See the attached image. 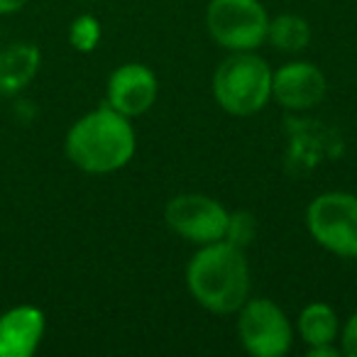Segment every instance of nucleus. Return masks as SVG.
<instances>
[{"instance_id": "obj_1", "label": "nucleus", "mask_w": 357, "mask_h": 357, "mask_svg": "<svg viewBox=\"0 0 357 357\" xmlns=\"http://www.w3.org/2000/svg\"><path fill=\"white\" fill-rule=\"evenodd\" d=\"M137 149V135L123 113L108 103L89 110L64 137L66 159L86 174H113L128 167Z\"/></svg>"}, {"instance_id": "obj_2", "label": "nucleus", "mask_w": 357, "mask_h": 357, "mask_svg": "<svg viewBox=\"0 0 357 357\" xmlns=\"http://www.w3.org/2000/svg\"><path fill=\"white\" fill-rule=\"evenodd\" d=\"M186 287L201 308L233 316L250 298V264L245 250L228 240L201 245L186 264Z\"/></svg>"}, {"instance_id": "obj_3", "label": "nucleus", "mask_w": 357, "mask_h": 357, "mask_svg": "<svg viewBox=\"0 0 357 357\" xmlns=\"http://www.w3.org/2000/svg\"><path fill=\"white\" fill-rule=\"evenodd\" d=\"M213 98L238 118L259 113L272 100V69L255 52H230L213 74Z\"/></svg>"}, {"instance_id": "obj_4", "label": "nucleus", "mask_w": 357, "mask_h": 357, "mask_svg": "<svg viewBox=\"0 0 357 357\" xmlns=\"http://www.w3.org/2000/svg\"><path fill=\"white\" fill-rule=\"evenodd\" d=\"M269 15L259 0H211L206 30L228 52H257L267 42Z\"/></svg>"}, {"instance_id": "obj_5", "label": "nucleus", "mask_w": 357, "mask_h": 357, "mask_svg": "<svg viewBox=\"0 0 357 357\" xmlns=\"http://www.w3.org/2000/svg\"><path fill=\"white\" fill-rule=\"evenodd\" d=\"M306 228L311 238L337 257H357V196L328 191L308 204Z\"/></svg>"}, {"instance_id": "obj_6", "label": "nucleus", "mask_w": 357, "mask_h": 357, "mask_svg": "<svg viewBox=\"0 0 357 357\" xmlns=\"http://www.w3.org/2000/svg\"><path fill=\"white\" fill-rule=\"evenodd\" d=\"M240 345L252 357H284L294 345V326L272 298H248L238 308Z\"/></svg>"}, {"instance_id": "obj_7", "label": "nucleus", "mask_w": 357, "mask_h": 357, "mask_svg": "<svg viewBox=\"0 0 357 357\" xmlns=\"http://www.w3.org/2000/svg\"><path fill=\"white\" fill-rule=\"evenodd\" d=\"M228 220L230 211L204 194H178L164 206V223L169 230L199 248L225 240Z\"/></svg>"}, {"instance_id": "obj_8", "label": "nucleus", "mask_w": 357, "mask_h": 357, "mask_svg": "<svg viewBox=\"0 0 357 357\" xmlns=\"http://www.w3.org/2000/svg\"><path fill=\"white\" fill-rule=\"evenodd\" d=\"M157 76L149 66L139 64V61L120 64L110 74L108 86H105V103L130 120L147 113L157 100Z\"/></svg>"}, {"instance_id": "obj_9", "label": "nucleus", "mask_w": 357, "mask_h": 357, "mask_svg": "<svg viewBox=\"0 0 357 357\" xmlns=\"http://www.w3.org/2000/svg\"><path fill=\"white\" fill-rule=\"evenodd\" d=\"M328 93L326 74L313 61H289L272 71V98L287 110H311Z\"/></svg>"}, {"instance_id": "obj_10", "label": "nucleus", "mask_w": 357, "mask_h": 357, "mask_svg": "<svg viewBox=\"0 0 357 357\" xmlns=\"http://www.w3.org/2000/svg\"><path fill=\"white\" fill-rule=\"evenodd\" d=\"M47 331V316L32 303L8 308L0 316V357H32Z\"/></svg>"}, {"instance_id": "obj_11", "label": "nucleus", "mask_w": 357, "mask_h": 357, "mask_svg": "<svg viewBox=\"0 0 357 357\" xmlns=\"http://www.w3.org/2000/svg\"><path fill=\"white\" fill-rule=\"evenodd\" d=\"M42 54L35 45L20 42L0 52V96H15L25 91L37 76Z\"/></svg>"}, {"instance_id": "obj_12", "label": "nucleus", "mask_w": 357, "mask_h": 357, "mask_svg": "<svg viewBox=\"0 0 357 357\" xmlns=\"http://www.w3.org/2000/svg\"><path fill=\"white\" fill-rule=\"evenodd\" d=\"M298 337L306 347L316 345H333L340 337V318L335 308L326 301H313L303 306V311L296 318Z\"/></svg>"}, {"instance_id": "obj_13", "label": "nucleus", "mask_w": 357, "mask_h": 357, "mask_svg": "<svg viewBox=\"0 0 357 357\" xmlns=\"http://www.w3.org/2000/svg\"><path fill=\"white\" fill-rule=\"evenodd\" d=\"M267 42L279 52H289V54L301 52L311 42V25H308L306 17L294 15V13L269 17Z\"/></svg>"}, {"instance_id": "obj_14", "label": "nucleus", "mask_w": 357, "mask_h": 357, "mask_svg": "<svg viewBox=\"0 0 357 357\" xmlns=\"http://www.w3.org/2000/svg\"><path fill=\"white\" fill-rule=\"evenodd\" d=\"M100 37H103V27H100V20L91 13H84V15L74 17L69 25V45L74 47L81 54H91L96 52V47L100 45Z\"/></svg>"}, {"instance_id": "obj_15", "label": "nucleus", "mask_w": 357, "mask_h": 357, "mask_svg": "<svg viewBox=\"0 0 357 357\" xmlns=\"http://www.w3.org/2000/svg\"><path fill=\"white\" fill-rule=\"evenodd\" d=\"M255 235H257V220H255L252 213H248V211H235V213H230L228 233H225L228 243L245 250L255 240Z\"/></svg>"}, {"instance_id": "obj_16", "label": "nucleus", "mask_w": 357, "mask_h": 357, "mask_svg": "<svg viewBox=\"0 0 357 357\" xmlns=\"http://www.w3.org/2000/svg\"><path fill=\"white\" fill-rule=\"evenodd\" d=\"M340 352L347 357H357V311L340 326Z\"/></svg>"}, {"instance_id": "obj_17", "label": "nucleus", "mask_w": 357, "mask_h": 357, "mask_svg": "<svg viewBox=\"0 0 357 357\" xmlns=\"http://www.w3.org/2000/svg\"><path fill=\"white\" fill-rule=\"evenodd\" d=\"M308 357H337L340 355V345L333 342V345H316V347H308L306 352Z\"/></svg>"}, {"instance_id": "obj_18", "label": "nucleus", "mask_w": 357, "mask_h": 357, "mask_svg": "<svg viewBox=\"0 0 357 357\" xmlns=\"http://www.w3.org/2000/svg\"><path fill=\"white\" fill-rule=\"evenodd\" d=\"M30 0H0V15H13V13H20Z\"/></svg>"}]
</instances>
